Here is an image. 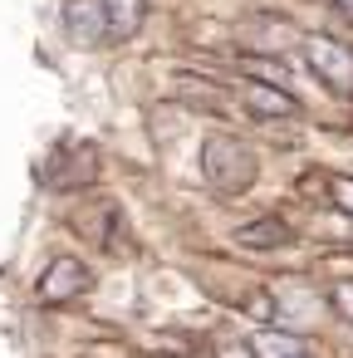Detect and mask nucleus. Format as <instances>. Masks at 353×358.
Returning <instances> with one entry per match:
<instances>
[{
	"instance_id": "nucleus-6",
	"label": "nucleus",
	"mask_w": 353,
	"mask_h": 358,
	"mask_svg": "<svg viewBox=\"0 0 353 358\" xmlns=\"http://www.w3.org/2000/svg\"><path fill=\"white\" fill-rule=\"evenodd\" d=\"M240 94H245V103H250V113H255V118H289V113H299V103H294L284 89H270V84H245Z\"/></svg>"
},
{
	"instance_id": "nucleus-4",
	"label": "nucleus",
	"mask_w": 353,
	"mask_h": 358,
	"mask_svg": "<svg viewBox=\"0 0 353 358\" xmlns=\"http://www.w3.org/2000/svg\"><path fill=\"white\" fill-rule=\"evenodd\" d=\"M59 20H64V35L79 50H94V45L108 40V25H103V6H99V0H64Z\"/></svg>"
},
{
	"instance_id": "nucleus-7",
	"label": "nucleus",
	"mask_w": 353,
	"mask_h": 358,
	"mask_svg": "<svg viewBox=\"0 0 353 358\" xmlns=\"http://www.w3.org/2000/svg\"><path fill=\"white\" fill-rule=\"evenodd\" d=\"M250 353H255V358H314L309 343L294 338V334H284V329H265V334L250 343Z\"/></svg>"
},
{
	"instance_id": "nucleus-1",
	"label": "nucleus",
	"mask_w": 353,
	"mask_h": 358,
	"mask_svg": "<svg viewBox=\"0 0 353 358\" xmlns=\"http://www.w3.org/2000/svg\"><path fill=\"white\" fill-rule=\"evenodd\" d=\"M255 172H260V162H255V152H250L240 138L211 133V138L201 143V177H206L221 196H240V192L255 182Z\"/></svg>"
},
{
	"instance_id": "nucleus-5",
	"label": "nucleus",
	"mask_w": 353,
	"mask_h": 358,
	"mask_svg": "<svg viewBox=\"0 0 353 358\" xmlns=\"http://www.w3.org/2000/svg\"><path fill=\"white\" fill-rule=\"evenodd\" d=\"M103 6V25H108V40L123 45L143 30V15H147V0H99Z\"/></svg>"
},
{
	"instance_id": "nucleus-9",
	"label": "nucleus",
	"mask_w": 353,
	"mask_h": 358,
	"mask_svg": "<svg viewBox=\"0 0 353 358\" xmlns=\"http://www.w3.org/2000/svg\"><path fill=\"white\" fill-rule=\"evenodd\" d=\"M333 201L353 216V177H333Z\"/></svg>"
},
{
	"instance_id": "nucleus-10",
	"label": "nucleus",
	"mask_w": 353,
	"mask_h": 358,
	"mask_svg": "<svg viewBox=\"0 0 353 358\" xmlns=\"http://www.w3.org/2000/svg\"><path fill=\"white\" fill-rule=\"evenodd\" d=\"M333 304H338V309H343V314L353 319V280H343V285L333 289Z\"/></svg>"
},
{
	"instance_id": "nucleus-11",
	"label": "nucleus",
	"mask_w": 353,
	"mask_h": 358,
	"mask_svg": "<svg viewBox=\"0 0 353 358\" xmlns=\"http://www.w3.org/2000/svg\"><path fill=\"white\" fill-rule=\"evenodd\" d=\"M329 6H333V10H338V15H343V20L353 25V0H329Z\"/></svg>"
},
{
	"instance_id": "nucleus-2",
	"label": "nucleus",
	"mask_w": 353,
	"mask_h": 358,
	"mask_svg": "<svg viewBox=\"0 0 353 358\" xmlns=\"http://www.w3.org/2000/svg\"><path fill=\"white\" fill-rule=\"evenodd\" d=\"M304 59L333 94H353V50L333 45V40H304Z\"/></svg>"
},
{
	"instance_id": "nucleus-3",
	"label": "nucleus",
	"mask_w": 353,
	"mask_h": 358,
	"mask_svg": "<svg viewBox=\"0 0 353 358\" xmlns=\"http://www.w3.org/2000/svg\"><path fill=\"white\" fill-rule=\"evenodd\" d=\"M89 285H94L89 265H84V260H69V255H59V260H55V265L40 275L35 294H40V304H64V299H79Z\"/></svg>"
},
{
	"instance_id": "nucleus-8",
	"label": "nucleus",
	"mask_w": 353,
	"mask_h": 358,
	"mask_svg": "<svg viewBox=\"0 0 353 358\" xmlns=\"http://www.w3.org/2000/svg\"><path fill=\"white\" fill-rule=\"evenodd\" d=\"M236 241H240V245H250V250H275V245H284V241H289V226H284L280 216H265V221L240 226V231H236Z\"/></svg>"
}]
</instances>
